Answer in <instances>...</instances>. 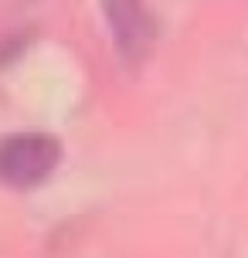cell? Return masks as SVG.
Instances as JSON below:
<instances>
[{"mask_svg":"<svg viewBox=\"0 0 248 258\" xmlns=\"http://www.w3.org/2000/svg\"><path fill=\"white\" fill-rule=\"evenodd\" d=\"M116 54L126 64H140L157 44V17L146 0H99Z\"/></svg>","mask_w":248,"mask_h":258,"instance_id":"cell-2","label":"cell"},{"mask_svg":"<svg viewBox=\"0 0 248 258\" xmlns=\"http://www.w3.org/2000/svg\"><path fill=\"white\" fill-rule=\"evenodd\" d=\"M61 163V143L48 133L0 136V183L11 190H34Z\"/></svg>","mask_w":248,"mask_h":258,"instance_id":"cell-1","label":"cell"}]
</instances>
